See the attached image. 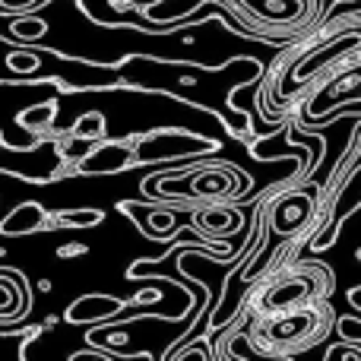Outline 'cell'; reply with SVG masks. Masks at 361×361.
Masks as SVG:
<instances>
[{"mask_svg":"<svg viewBox=\"0 0 361 361\" xmlns=\"http://www.w3.org/2000/svg\"><path fill=\"white\" fill-rule=\"evenodd\" d=\"M254 29V35L263 32H295L311 23L317 13V0H228Z\"/></svg>","mask_w":361,"mask_h":361,"instance_id":"cell-3","label":"cell"},{"mask_svg":"<svg viewBox=\"0 0 361 361\" xmlns=\"http://www.w3.org/2000/svg\"><path fill=\"white\" fill-rule=\"evenodd\" d=\"M330 330H333L330 305L326 301H314V305L292 307V311L250 317L247 339L254 343L257 355L279 358V355H298V352L324 343Z\"/></svg>","mask_w":361,"mask_h":361,"instance_id":"cell-1","label":"cell"},{"mask_svg":"<svg viewBox=\"0 0 361 361\" xmlns=\"http://www.w3.org/2000/svg\"><path fill=\"white\" fill-rule=\"evenodd\" d=\"M42 32H48V25L42 19H19V23H13V35L19 38H38Z\"/></svg>","mask_w":361,"mask_h":361,"instance_id":"cell-10","label":"cell"},{"mask_svg":"<svg viewBox=\"0 0 361 361\" xmlns=\"http://www.w3.org/2000/svg\"><path fill=\"white\" fill-rule=\"evenodd\" d=\"M333 286L330 269H324L320 263H288V267L276 269L267 282L250 292L247 298V311L250 317L260 314H279V311H292V307H305L314 301H326Z\"/></svg>","mask_w":361,"mask_h":361,"instance_id":"cell-2","label":"cell"},{"mask_svg":"<svg viewBox=\"0 0 361 361\" xmlns=\"http://www.w3.org/2000/svg\"><path fill=\"white\" fill-rule=\"evenodd\" d=\"M317 212V200L307 187H292V190L279 193L273 203L263 209V219L273 228V235L282 238H295L301 228H307Z\"/></svg>","mask_w":361,"mask_h":361,"instance_id":"cell-4","label":"cell"},{"mask_svg":"<svg viewBox=\"0 0 361 361\" xmlns=\"http://www.w3.org/2000/svg\"><path fill=\"white\" fill-rule=\"evenodd\" d=\"M102 212L99 209H61L54 216V228H86V225H99Z\"/></svg>","mask_w":361,"mask_h":361,"instance_id":"cell-8","label":"cell"},{"mask_svg":"<svg viewBox=\"0 0 361 361\" xmlns=\"http://www.w3.org/2000/svg\"><path fill=\"white\" fill-rule=\"evenodd\" d=\"M57 114V102H38V105L25 108L23 114L16 118L19 127H25L29 133H44L51 127V121H54Z\"/></svg>","mask_w":361,"mask_h":361,"instance_id":"cell-6","label":"cell"},{"mask_svg":"<svg viewBox=\"0 0 361 361\" xmlns=\"http://www.w3.org/2000/svg\"><path fill=\"white\" fill-rule=\"evenodd\" d=\"M6 63H10L16 73H32V70H38L42 57H35L32 51H13V54L6 57Z\"/></svg>","mask_w":361,"mask_h":361,"instance_id":"cell-9","label":"cell"},{"mask_svg":"<svg viewBox=\"0 0 361 361\" xmlns=\"http://www.w3.org/2000/svg\"><path fill=\"white\" fill-rule=\"evenodd\" d=\"M32 4H35V0H0L4 10H29Z\"/></svg>","mask_w":361,"mask_h":361,"instance_id":"cell-13","label":"cell"},{"mask_svg":"<svg viewBox=\"0 0 361 361\" xmlns=\"http://www.w3.org/2000/svg\"><path fill=\"white\" fill-rule=\"evenodd\" d=\"M54 228V216L38 203H19L16 209H10V216L0 222V235L6 238H23V235H35V231Z\"/></svg>","mask_w":361,"mask_h":361,"instance_id":"cell-5","label":"cell"},{"mask_svg":"<svg viewBox=\"0 0 361 361\" xmlns=\"http://www.w3.org/2000/svg\"><path fill=\"white\" fill-rule=\"evenodd\" d=\"M339 330L345 333V339H361V324L355 320H339Z\"/></svg>","mask_w":361,"mask_h":361,"instance_id":"cell-11","label":"cell"},{"mask_svg":"<svg viewBox=\"0 0 361 361\" xmlns=\"http://www.w3.org/2000/svg\"><path fill=\"white\" fill-rule=\"evenodd\" d=\"M80 254H86L82 244H63V247L57 250V257H80Z\"/></svg>","mask_w":361,"mask_h":361,"instance_id":"cell-12","label":"cell"},{"mask_svg":"<svg viewBox=\"0 0 361 361\" xmlns=\"http://www.w3.org/2000/svg\"><path fill=\"white\" fill-rule=\"evenodd\" d=\"M67 137L70 140H102L105 137V118H102L99 111L82 114V118L67 130Z\"/></svg>","mask_w":361,"mask_h":361,"instance_id":"cell-7","label":"cell"}]
</instances>
